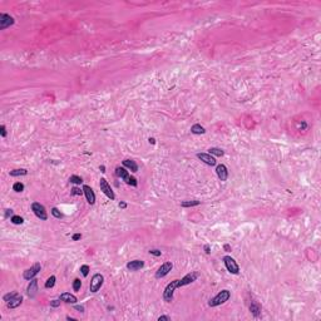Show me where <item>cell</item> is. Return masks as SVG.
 Listing matches in <instances>:
<instances>
[{
    "mask_svg": "<svg viewBox=\"0 0 321 321\" xmlns=\"http://www.w3.org/2000/svg\"><path fill=\"white\" fill-rule=\"evenodd\" d=\"M231 297V292L228 290H222L220 291L215 297H212L210 301H208V306L210 307H216V306H220L225 302H227Z\"/></svg>",
    "mask_w": 321,
    "mask_h": 321,
    "instance_id": "obj_1",
    "label": "cell"
},
{
    "mask_svg": "<svg viewBox=\"0 0 321 321\" xmlns=\"http://www.w3.org/2000/svg\"><path fill=\"white\" fill-rule=\"evenodd\" d=\"M115 175H117V177L122 178V179H123L127 184H129V186H133V187H137V186H138L137 179H136L134 177L129 176V172H128L127 168H124V167H117V168H115Z\"/></svg>",
    "mask_w": 321,
    "mask_h": 321,
    "instance_id": "obj_2",
    "label": "cell"
},
{
    "mask_svg": "<svg viewBox=\"0 0 321 321\" xmlns=\"http://www.w3.org/2000/svg\"><path fill=\"white\" fill-rule=\"evenodd\" d=\"M177 289H179V286H178V278L171 281V282L166 286V289H164V291H163V300H164L166 302L173 301V293H175V291H176Z\"/></svg>",
    "mask_w": 321,
    "mask_h": 321,
    "instance_id": "obj_3",
    "label": "cell"
},
{
    "mask_svg": "<svg viewBox=\"0 0 321 321\" xmlns=\"http://www.w3.org/2000/svg\"><path fill=\"white\" fill-rule=\"evenodd\" d=\"M32 211L34 212V215L42 221H47L48 220V215H47V211H45V207L39 203V202H33L32 203Z\"/></svg>",
    "mask_w": 321,
    "mask_h": 321,
    "instance_id": "obj_4",
    "label": "cell"
},
{
    "mask_svg": "<svg viewBox=\"0 0 321 321\" xmlns=\"http://www.w3.org/2000/svg\"><path fill=\"white\" fill-rule=\"evenodd\" d=\"M223 262H225V266H226L227 271H228L230 274L237 275V274L240 272V266L237 265L236 260L232 259L231 256H225V257H223Z\"/></svg>",
    "mask_w": 321,
    "mask_h": 321,
    "instance_id": "obj_5",
    "label": "cell"
},
{
    "mask_svg": "<svg viewBox=\"0 0 321 321\" xmlns=\"http://www.w3.org/2000/svg\"><path fill=\"white\" fill-rule=\"evenodd\" d=\"M103 282H104L103 275H100V274L93 275V277H92V280H90V285H89L90 292H97V291H99V289L102 287Z\"/></svg>",
    "mask_w": 321,
    "mask_h": 321,
    "instance_id": "obj_6",
    "label": "cell"
},
{
    "mask_svg": "<svg viewBox=\"0 0 321 321\" xmlns=\"http://www.w3.org/2000/svg\"><path fill=\"white\" fill-rule=\"evenodd\" d=\"M40 270H42V265H40L39 262H36V263H34V265L30 267V269H26V270L24 271L23 277H24L25 280L30 281V280H33V278L40 272Z\"/></svg>",
    "mask_w": 321,
    "mask_h": 321,
    "instance_id": "obj_7",
    "label": "cell"
},
{
    "mask_svg": "<svg viewBox=\"0 0 321 321\" xmlns=\"http://www.w3.org/2000/svg\"><path fill=\"white\" fill-rule=\"evenodd\" d=\"M99 187H100V191L108 197L109 199H114L115 198V194H114V192H113V190H112V187H111V184L108 183V181H107L105 178H100V181H99Z\"/></svg>",
    "mask_w": 321,
    "mask_h": 321,
    "instance_id": "obj_8",
    "label": "cell"
},
{
    "mask_svg": "<svg viewBox=\"0 0 321 321\" xmlns=\"http://www.w3.org/2000/svg\"><path fill=\"white\" fill-rule=\"evenodd\" d=\"M172 269H173V263H172L171 261H167V262H164L163 265H160V267L157 270L154 277H156V278H162V277L167 276Z\"/></svg>",
    "mask_w": 321,
    "mask_h": 321,
    "instance_id": "obj_9",
    "label": "cell"
},
{
    "mask_svg": "<svg viewBox=\"0 0 321 321\" xmlns=\"http://www.w3.org/2000/svg\"><path fill=\"white\" fill-rule=\"evenodd\" d=\"M15 23L14 18L10 17L9 14H5V13H2L0 14V30H4L6 28H9L10 25H13Z\"/></svg>",
    "mask_w": 321,
    "mask_h": 321,
    "instance_id": "obj_10",
    "label": "cell"
},
{
    "mask_svg": "<svg viewBox=\"0 0 321 321\" xmlns=\"http://www.w3.org/2000/svg\"><path fill=\"white\" fill-rule=\"evenodd\" d=\"M197 158L199 159V160H202L203 163H206L207 166H216V163H217V160H216V158L213 157L212 154H210V153H197Z\"/></svg>",
    "mask_w": 321,
    "mask_h": 321,
    "instance_id": "obj_11",
    "label": "cell"
},
{
    "mask_svg": "<svg viewBox=\"0 0 321 321\" xmlns=\"http://www.w3.org/2000/svg\"><path fill=\"white\" fill-rule=\"evenodd\" d=\"M83 192L85 194V198H87V202L89 205H94L96 203V194H94V191H93L89 186L84 184L83 186Z\"/></svg>",
    "mask_w": 321,
    "mask_h": 321,
    "instance_id": "obj_12",
    "label": "cell"
},
{
    "mask_svg": "<svg viewBox=\"0 0 321 321\" xmlns=\"http://www.w3.org/2000/svg\"><path fill=\"white\" fill-rule=\"evenodd\" d=\"M38 292V280L36 278H33L30 280V282L28 285V289H26V293H28V296L30 299H34L35 295Z\"/></svg>",
    "mask_w": 321,
    "mask_h": 321,
    "instance_id": "obj_13",
    "label": "cell"
},
{
    "mask_svg": "<svg viewBox=\"0 0 321 321\" xmlns=\"http://www.w3.org/2000/svg\"><path fill=\"white\" fill-rule=\"evenodd\" d=\"M216 173H217L218 178H220L222 182L227 181V178H228V169H227V167H226L225 164H218V166L216 167Z\"/></svg>",
    "mask_w": 321,
    "mask_h": 321,
    "instance_id": "obj_14",
    "label": "cell"
},
{
    "mask_svg": "<svg viewBox=\"0 0 321 321\" xmlns=\"http://www.w3.org/2000/svg\"><path fill=\"white\" fill-rule=\"evenodd\" d=\"M143 266H144V261H142V260H133V261H129L126 267L129 271H138V270L143 269Z\"/></svg>",
    "mask_w": 321,
    "mask_h": 321,
    "instance_id": "obj_15",
    "label": "cell"
},
{
    "mask_svg": "<svg viewBox=\"0 0 321 321\" xmlns=\"http://www.w3.org/2000/svg\"><path fill=\"white\" fill-rule=\"evenodd\" d=\"M21 304H23V296L18 293L15 297H13L9 302H6V306H8V309H17Z\"/></svg>",
    "mask_w": 321,
    "mask_h": 321,
    "instance_id": "obj_16",
    "label": "cell"
},
{
    "mask_svg": "<svg viewBox=\"0 0 321 321\" xmlns=\"http://www.w3.org/2000/svg\"><path fill=\"white\" fill-rule=\"evenodd\" d=\"M59 299L63 302H66V304H75L78 301L77 296H74L73 293H70V292H63L62 295L59 296Z\"/></svg>",
    "mask_w": 321,
    "mask_h": 321,
    "instance_id": "obj_17",
    "label": "cell"
},
{
    "mask_svg": "<svg viewBox=\"0 0 321 321\" xmlns=\"http://www.w3.org/2000/svg\"><path fill=\"white\" fill-rule=\"evenodd\" d=\"M250 311L255 317H260L261 316V305L257 301H252L250 305Z\"/></svg>",
    "mask_w": 321,
    "mask_h": 321,
    "instance_id": "obj_18",
    "label": "cell"
},
{
    "mask_svg": "<svg viewBox=\"0 0 321 321\" xmlns=\"http://www.w3.org/2000/svg\"><path fill=\"white\" fill-rule=\"evenodd\" d=\"M122 164L124 166V168H127V169H129L132 172H134V173L138 171V164L133 159H124L122 162Z\"/></svg>",
    "mask_w": 321,
    "mask_h": 321,
    "instance_id": "obj_19",
    "label": "cell"
},
{
    "mask_svg": "<svg viewBox=\"0 0 321 321\" xmlns=\"http://www.w3.org/2000/svg\"><path fill=\"white\" fill-rule=\"evenodd\" d=\"M191 132L193 133V134H197V136H199V134H205L206 133V129H205V127H202L201 124H193L192 127H191Z\"/></svg>",
    "mask_w": 321,
    "mask_h": 321,
    "instance_id": "obj_20",
    "label": "cell"
},
{
    "mask_svg": "<svg viewBox=\"0 0 321 321\" xmlns=\"http://www.w3.org/2000/svg\"><path fill=\"white\" fill-rule=\"evenodd\" d=\"M26 173H28V171H26L25 168H20V169H13L9 172V175L11 177H19V176H25Z\"/></svg>",
    "mask_w": 321,
    "mask_h": 321,
    "instance_id": "obj_21",
    "label": "cell"
},
{
    "mask_svg": "<svg viewBox=\"0 0 321 321\" xmlns=\"http://www.w3.org/2000/svg\"><path fill=\"white\" fill-rule=\"evenodd\" d=\"M208 153L210 154H212L213 157H222L223 154H225V152H223V149H221V148H217V147H212V148H210L208 149Z\"/></svg>",
    "mask_w": 321,
    "mask_h": 321,
    "instance_id": "obj_22",
    "label": "cell"
},
{
    "mask_svg": "<svg viewBox=\"0 0 321 321\" xmlns=\"http://www.w3.org/2000/svg\"><path fill=\"white\" fill-rule=\"evenodd\" d=\"M201 203V201H197V199H193V201H183L181 202V207H194V206H198Z\"/></svg>",
    "mask_w": 321,
    "mask_h": 321,
    "instance_id": "obj_23",
    "label": "cell"
},
{
    "mask_svg": "<svg viewBox=\"0 0 321 321\" xmlns=\"http://www.w3.org/2000/svg\"><path fill=\"white\" fill-rule=\"evenodd\" d=\"M55 281H57V277H55L54 275H53V276H50V277H49V278L45 281V285H44V287H45V289H51L53 286L55 285Z\"/></svg>",
    "mask_w": 321,
    "mask_h": 321,
    "instance_id": "obj_24",
    "label": "cell"
},
{
    "mask_svg": "<svg viewBox=\"0 0 321 321\" xmlns=\"http://www.w3.org/2000/svg\"><path fill=\"white\" fill-rule=\"evenodd\" d=\"M69 182H70V183H74V184H82V183H83V179H82V177H79V176H77V175H73V176L69 177Z\"/></svg>",
    "mask_w": 321,
    "mask_h": 321,
    "instance_id": "obj_25",
    "label": "cell"
},
{
    "mask_svg": "<svg viewBox=\"0 0 321 321\" xmlns=\"http://www.w3.org/2000/svg\"><path fill=\"white\" fill-rule=\"evenodd\" d=\"M10 221L11 223H14V225H21L24 222V218L21 216H18V215H14L13 217H10Z\"/></svg>",
    "mask_w": 321,
    "mask_h": 321,
    "instance_id": "obj_26",
    "label": "cell"
},
{
    "mask_svg": "<svg viewBox=\"0 0 321 321\" xmlns=\"http://www.w3.org/2000/svg\"><path fill=\"white\" fill-rule=\"evenodd\" d=\"M13 190H14L15 192H18V193H20V192L24 191V184L21 182H15L14 184H13Z\"/></svg>",
    "mask_w": 321,
    "mask_h": 321,
    "instance_id": "obj_27",
    "label": "cell"
},
{
    "mask_svg": "<svg viewBox=\"0 0 321 321\" xmlns=\"http://www.w3.org/2000/svg\"><path fill=\"white\" fill-rule=\"evenodd\" d=\"M18 295V292H15V291H13V292H8V293H5V295L3 296V300L5 301V302H9L13 297H15Z\"/></svg>",
    "mask_w": 321,
    "mask_h": 321,
    "instance_id": "obj_28",
    "label": "cell"
},
{
    "mask_svg": "<svg viewBox=\"0 0 321 321\" xmlns=\"http://www.w3.org/2000/svg\"><path fill=\"white\" fill-rule=\"evenodd\" d=\"M50 212H51V215L54 216L55 218H58V220H60V218L63 217V213H62V212H60V211H59V210H58L57 207H53Z\"/></svg>",
    "mask_w": 321,
    "mask_h": 321,
    "instance_id": "obj_29",
    "label": "cell"
},
{
    "mask_svg": "<svg viewBox=\"0 0 321 321\" xmlns=\"http://www.w3.org/2000/svg\"><path fill=\"white\" fill-rule=\"evenodd\" d=\"M80 287H82V281H80V278H75L73 281V290L74 291H79Z\"/></svg>",
    "mask_w": 321,
    "mask_h": 321,
    "instance_id": "obj_30",
    "label": "cell"
},
{
    "mask_svg": "<svg viewBox=\"0 0 321 321\" xmlns=\"http://www.w3.org/2000/svg\"><path fill=\"white\" fill-rule=\"evenodd\" d=\"M89 266L88 265H82L80 266V272H82V275L84 276V277H87L88 275H89Z\"/></svg>",
    "mask_w": 321,
    "mask_h": 321,
    "instance_id": "obj_31",
    "label": "cell"
},
{
    "mask_svg": "<svg viewBox=\"0 0 321 321\" xmlns=\"http://www.w3.org/2000/svg\"><path fill=\"white\" fill-rule=\"evenodd\" d=\"M82 193H84L83 188L80 190L79 187H73V188H72V194H74V196H82Z\"/></svg>",
    "mask_w": 321,
    "mask_h": 321,
    "instance_id": "obj_32",
    "label": "cell"
},
{
    "mask_svg": "<svg viewBox=\"0 0 321 321\" xmlns=\"http://www.w3.org/2000/svg\"><path fill=\"white\" fill-rule=\"evenodd\" d=\"M60 302H62L60 299H54V300L50 301V306L51 307H58V306H60Z\"/></svg>",
    "mask_w": 321,
    "mask_h": 321,
    "instance_id": "obj_33",
    "label": "cell"
},
{
    "mask_svg": "<svg viewBox=\"0 0 321 321\" xmlns=\"http://www.w3.org/2000/svg\"><path fill=\"white\" fill-rule=\"evenodd\" d=\"M149 255H153V256H156V257H158V256H160L162 255V251H159V250H149Z\"/></svg>",
    "mask_w": 321,
    "mask_h": 321,
    "instance_id": "obj_34",
    "label": "cell"
},
{
    "mask_svg": "<svg viewBox=\"0 0 321 321\" xmlns=\"http://www.w3.org/2000/svg\"><path fill=\"white\" fill-rule=\"evenodd\" d=\"M0 134H2V137L3 138H5L6 137V128H5V126L3 124V126H0Z\"/></svg>",
    "mask_w": 321,
    "mask_h": 321,
    "instance_id": "obj_35",
    "label": "cell"
},
{
    "mask_svg": "<svg viewBox=\"0 0 321 321\" xmlns=\"http://www.w3.org/2000/svg\"><path fill=\"white\" fill-rule=\"evenodd\" d=\"M13 216H14V212H13V210H5V215H4L5 218L13 217Z\"/></svg>",
    "mask_w": 321,
    "mask_h": 321,
    "instance_id": "obj_36",
    "label": "cell"
},
{
    "mask_svg": "<svg viewBox=\"0 0 321 321\" xmlns=\"http://www.w3.org/2000/svg\"><path fill=\"white\" fill-rule=\"evenodd\" d=\"M157 320L158 321H171V317L167 316V315H162V316H159Z\"/></svg>",
    "mask_w": 321,
    "mask_h": 321,
    "instance_id": "obj_37",
    "label": "cell"
},
{
    "mask_svg": "<svg viewBox=\"0 0 321 321\" xmlns=\"http://www.w3.org/2000/svg\"><path fill=\"white\" fill-rule=\"evenodd\" d=\"M74 309L78 310L79 312H84V306H82V305H75V306H74Z\"/></svg>",
    "mask_w": 321,
    "mask_h": 321,
    "instance_id": "obj_38",
    "label": "cell"
},
{
    "mask_svg": "<svg viewBox=\"0 0 321 321\" xmlns=\"http://www.w3.org/2000/svg\"><path fill=\"white\" fill-rule=\"evenodd\" d=\"M80 238H82V235H80V233H74V235L72 236V240H73V241H78V240H80Z\"/></svg>",
    "mask_w": 321,
    "mask_h": 321,
    "instance_id": "obj_39",
    "label": "cell"
},
{
    "mask_svg": "<svg viewBox=\"0 0 321 321\" xmlns=\"http://www.w3.org/2000/svg\"><path fill=\"white\" fill-rule=\"evenodd\" d=\"M203 248H205V252L207 253V255H210V253H211V247H210V245H208V244H207V245H205V247H203Z\"/></svg>",
    "mask_w": 321,
    "mask_h": 321,
    "instance_id": "obj_40",
    "label": "cell"
},
{
    "mask_svg": "<svg viewBox=\"0 0 321 321\" xmlns=\"http://www.w3.org/2000/svg\"><path fill=\"white\" fill-rule=\"evenodd\" d=\"M118 207L124 210V208H127V203H126V202H119V203H118Z\"/></svg>",
    "mask_w": 321,
    "mask_h": 321,
    "instance_id": "obj_41",
    "label": "cell"
},
{
    "mask_svg": "<svg viewBox=\"0 0 321 321\" xmlns=\"http://www.w3.org/2000/svg\"><path fill=\"white\" fill-rule=\"evenodd\" d=\"M223 248H225V251H227V252H230V251H231V246H230L228 244H226V245L223 246Z\"/></svg>",
    "mask_w": 321,
    "mask_h": 321,
    "instance_id": "obj_42",
    "label": "cell"
},
{
    "mask_svg": "<svg viewBox=\"0 0 321 321\" xmlns=\"http://www.w3.org/2000/svg\"><path fill=\"white\" fill-rule=\"evenodd\" d=\"M148 142H149L151 144H154V143H156V139H154V138H149V139H148Z\"/></svg>",
    "mask_w": 321,
    "mask_h": 321,
    "instance_id": "obj_43",
    "label": "cell"
},
{
    "mask_svg": "<svg viewBox=\"0 0 321 321\" xmlns=\"http://www.w3.org/2000/svg\"><path fill=\"white\" fill-rule=\"evenodd\" d=\"M99 171L104 173V172H105V167H104V166H99Z\"/></svg>",
    "mask_w": 321,
    "mask_h": 321,
    "instance_id": "obj_44",
    "label": "cell"
},
{
    "mask_svg": "<svg viewBox=\"0 0 321 321\" xmlns=\"http://www.w3.org/2000/svg\"><path fill=\"white\" fill-rule=\"evenodd\" d=\"M66 320H70V321H75L74 317H70V316H66Z\"/></svg>",
    "mask_w": 321,
    "mask_h": 321,
    "instance_id": "obj_45",
    "label": "cell"
}]
</instances>
